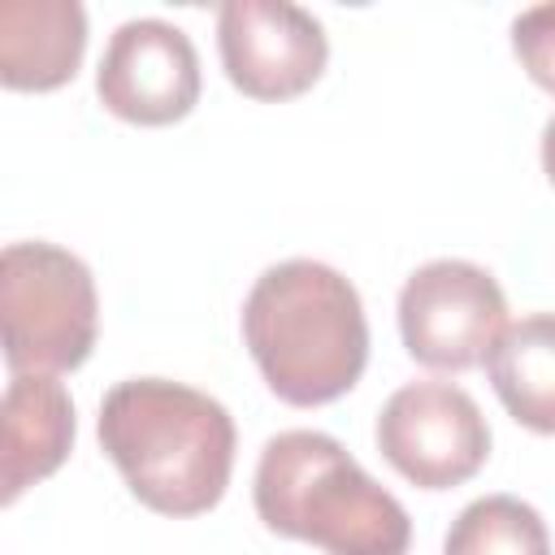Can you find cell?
Masks as SVG:
<instances>
[{"label": "cell", "instance_id": "obj_6", "mask_svg": "<svg viewBox=\"0 0 555 555\" xmlns=\"http://www.w3.org/2000/svg\"><path fill=\"white\" fill-rule=\"evenodd\" d=\"M377 451L421 490H451L490 460V425L477 399L451 382H408L377 412Z\"/></svg>", "mask_w": 555, "mask_h": 555}, {"label": "cell", "instance_id": "obj_13", "mask_svg": "<svg viewBox=\"0 0 555 555\" xmlns=\"http://www.w3.org/2000/svg\"><path fill=\"white\" fill-rule=\"evenodd\" d=\"M512 52L525 74L555 95V4H533L512 22Z\"/></svg>", "mask_w": 555, "mask_h": 555}, {"label": "cell", "instance_id": "obj_12", "mask_svg": "<svg viewBox=\"0 0 555 555\" xmlns=\"http://www.w3.org/2000/svg\"><path fill=\"white\" fill-rule=\"evenodd\" d=\"M442 555H551V533L525 499L486 494L451 520Z\"/></svg>", "mask_w": 555, "mask_h": 555}, {"label": "cell", "instance_id": "obj_3", "mask_svg": "<svg viewBox=\"0 0 555 555\" xmlns=\"http://www.w3.org/2000/svg\"><path fill=\"white\" fill-rule=\"evenodd\" d=\"M251 503L269 533L325 555H408L412 546L403 503L321 429H286L264 442Z\"/></svg>", "mask_w": 555, "mask_h": 555}, {"label": "cell", "instance_id": "obj_14", "mask_svg": "<svg viewBox=\"0 0 555 555\" xmlns=\"http://www.w3.org/2000/svg\"><path fill=\"white\" fill-rule=\"evenodd\" d=\"M542 169H546V178H551V186H555V117H551L546 130H542Z\"/></svg>", "mask_w": 555, "mask_h": 555}, {"label": "cell", "instance_id": "obj_8", "mask_svg": "<svg viewBox=\"0 0 555 555\" xmlns=\"http://www.w3.org/2000/svg\"><path fill=\"white\" fill-rule=\"evenodd\" d=\"M100 104L130 126H173L199 100V56L186 30L160 17L121 22L95 69Z\"/></svg>", "mask_w": 555, "mask_h": 555}, {"label": "cell", "instance_id": "obj_5", "mask_svg": "<svg viewBox=\"0 0 555 555\" xmlns=\"http://www.w3.org/2000/svg\"><path fill=\"white\" fill-rule=\"evenodd\" d=\"M503 330L507 299L499 282L473 260H429L399 291V334L408 356L425 369H477Z\"/></svg>", "mask_w": 555, "mask_h": 555}, {"label": "cell", "instance_id": "obj_1", "mask_svg": "<svg viewBox=\"0 0 555 555\" xmlns=\"http://www.w3.org/2000/svg\"><path fill=\"white\" fill-rule=\"evenodd\" d=\"M95 434L130 494L160 516L212 512L230 486L234 416L195 386L169 377L117 382L100 403Z\"/></svg>", "mask_w": 555, "mask_h": 555}, {"label": "cell", "instance_id": "obj_11", "mask_svg": "<svg viewBox=\"0 0 555 555\" xmlns=\"http://www.w3.org/2000/svg\"><path fill=\"white\" fill-rule=\"evenodd\" d=\"M486 373L516 425L555 434V312L512 321L490 347Z\"/></svg>", "mask_w": 555, "mask_h": 555}, {"label": "cell", "instance_id": "obj_9", "mask_svg": "<svg viewBox=\"0 0 555 555\" xmlns=\"http://www.w3.org/2000/svg\"><path fill=\"white\" fill-rule=\"evenodd\" d=\"M74 399L52 373H13L0 403V503L52 477L74 447Z\"/></svg>", "mask_w": 555, "mask_h": 555}, {"label": "cell", "instance_id": "obj_4", "mask_svg": "<svg viewBox=\"0 0 555 555\" xmlns=\"http://www.w3.org/2000/svg\"><path fill=\"white\" fill-rule=\"evenodd\" d=\"M0 325L13 373H69L100 334L91 269L56 243H9L0 251Z\"/></svg>", "mask_w": 555, "mask_h": 555}, {"label": "cell", "instance_id": "obj_7", "mask_svg": "<svg viewBox=\"0 0 555 555\" xmlns=\"http://www.w3.org/2000/svg\"><path fill=\"white\" fill-rule=\"evenodd\" d=\"M217 52L225 78L251 100L304 95L330 61L325 26L286 0H225L217 9Z\"/></svg>", "mask_w": 555, "mask_h": 555}, {"label": "cell", "instance_id": "obj_2", "mask_svg": "<svg viewBox=\"0 0 555 555\" xmlns=\"http://www.w3.org/2000/svg\"><path fill=\"white\" fill-rule=\"evenodd\" d=\"M243 343L282 403H334L369 364L360 291L321 260L269 264L243 299Z\"/></svg>", "mask_w": 555, "mask_h": 555}, {"label": "cell", "instance_id": "obj_10", "mask_svg": "<svg viewBox=\"0 0 555 555\" xmlns=\"http://www.w3.org/2000/svg\"><path fill=\"white\" fill-rule=\"evenodd\" d=\"M87 52V13L78 0L0 4V82L9 91L65 87Z\"/></svg>", "mask_w": 555, "mask_h": 555}]
</instances>
